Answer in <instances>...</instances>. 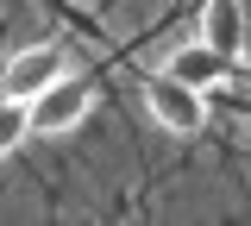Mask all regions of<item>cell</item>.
<instances>
[{
    "label": "cell",
    "mask_w": 251,
    "mask_h": 226,
    "mask_svg": "<svg viewBox=\"0 0 251 226\" xmlns=\"http://www.w3.org/2000/svg\"><path fill=\"white\" fill-rule=\"evenodd\" d=\"M145 107H151V120L163 132H182V138L207 126V95L188 88L182 75H170V69H157L151 82H145Z\"/></svg>",
    "instance_id": "obj_2"
},
{
    "label": "cell",
    "mask_w": 251,
    "mask_h": 226,
    "mask_svg": "<svg viewBox=\"0 0 251 226\" xmlns=\"http://www.w3.org/2000/svg\"><path fill=\"white\" fill-rule=\"evenodd\" d=\"M25 138H31V107H25L19 95H0V157L19 151Z\"/></svg>",
    "instance_id": "obj_6"
},
{
    "label": "cell",
    "mask_w": 251,
    "mask_h": 226,
    "mask_svg": "<svg viewBox=\"0 0 251 226\" xmlns=\"http://www.w3.org/2000/svg\"><path fill=\"white\" fill-rule=\"evenodd\" d=\"M25 107H31V132H38V138H57V132H75L82 120H88L94 88L82 82V75H69V69H63L57 82H50L44 95H31Z\"/></svg>",
    "instance_id": "obj_1"
},
{
    "label": "cell",
    "mask_w": 251,
    "mask_h": 226,
    "mask_svg": "<svg viewBox=\"0 0 251 226\" xmlns=\"http://www.w3.org/2000/svg\"><path fill=\"white\" fill-rule=\"evenodd\" d=\"M57 75H63V50L57 44H25V50H13L6 69H0V95L31 100V95H44Z\"/></svg>",
    "instance_id": "obj_3"
},
{
    "label": "cell",
    "mask_w": 251,
    "mask_h": 226,
    "mask_svg": "<svg viewBox=\"0 0 251 226\" xmlns=\"http://www.w3.org/2000/svg\"><path fill=\"white\" fill-rule=\"evenodd\" d=\"M201 44H214L220 57H245L251 44V25H245V6L239 0H201Z\"/></svg>",
    "instance_id": "obj_4"
},
{
    "label": "cell",
    "mask_w": 251,
    "mask_h": 226,
    "mask_svg": "<svg viewBox=\"0 0 251 226\" xmlns=\"http://www.w3.org/2000/svg\"><path fill=\"white\" fill-rule=\"evenodd\" d=\"M170 75H182L188 88H201V95H207V88H220V82H226V75H232V57H220L214 44H201V38H195V44H182V50H170Z\"/></svg>",
    "instance_id": "obj_5"
}]
</instances>
